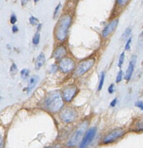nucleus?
I'll use <instances>...</instances> for the list:
<instances>
[{
	"label": "nucleus",
	"instance_id": "obj_1",
	"mask_svg": "<svg viewBox=\"0 0 143 148\" xmlns=\"http://www.w3.org/2000/svg\"><path fill=\"white\" fill-rule=\"evenodd\" d=\"M45 105L47 110L50 113H57L60 112L64 105L61 92L58 90L49 92L45 98Z\"/></svg>",
	"mask_w": 143,
	"mask_h": 148
},
{
	"label": "nucleus",
	"instance_id": "obj_2",
	"mask_svg": "<svg viewBox=\"0 0 143 148\" xmlns=\"http://www.w3.org/2000/svg\"><path fill=\"white\" fill-rule=\"evenodd\" d=\"M72 23V17L69 14L63 15L60 18L55 29V36L59 42H63L68 37L69 28Z\"/></svg>",
	"mask_w": 143,
	"mask_h": 148
},
{
	"label": "nucleus",
	"instance_id": "obj_3",
	"mask_svg": "<svg viewBox=\"0 0 143 148\" xmlns=\"http://www.w3.org/2000/svg\"><path fill=\"white\" fill-rule=\"evenodd\" d=\"M88 126H89V122L87 121H82L79 124V126L77 127L76 131L71 136V139L68 140V143H67V146L68 147H74L77 146L79 142H82L84 136L86 132Z\"/></svg>",
	"mask_w": 143,
	"mask_h": 148
},
{
	"label": "nucleus",
	"instance_id": "obj_4",
	"mask_svg": "<svg viewBox=\"0 0 143 148\" xmlns=\"http://www.w3.org/2000/svg\"><path fill=\"white\" fill-rule=\"evenodd\" d=\"M59 117L61 121L65 124H71L78 118L79 113L76 109L71 107H67L60 110Z\"/></svg>",
	"mask_w": 143,
	"mask_h": 148
},
{
	"label": "nucleus",
	"instance_id": "obj_5",
	"mask_svg": "<svg viewBox=\"0 0 143 148\" xmlns=\"http://www.w3.org/2000/svg\"><path fill=\"white\" fill-rule=\"evenodd\" d=\"M95 63V59L94 57L89 58L87 60H83L77 66L75 69L74 75L75 77H80L84 75L85 73H87L90 70Z\"/></svg>",
	"mask_w": 143,
	"mask_h": 148
},
{
	"label": "nucleus",
	"instance_id": "obj_6",
	"mask_svg": "<svg viewBox=\"0 0 143 148\" xmlns=\"http://www.w3.org/2000/svg\"><path fill=\"white\" fill-rule=\"evenodd\" d=\"M125 130L122 128H117L115 129L110 131L108 134H107L104 137H103L102 142L104 145H108V144L112 143L119 139V138L122 137L125 134Z\"/></svg>",
	"mask_w": 143,
	"mask_h": 148
},
{
	"label": "nucleus",
	"instance_id": "obj_7",
	"mask_svg": "<svg viewBox=\"0 0 143 148\" xmlns=\"http://www.w3.org/2000/svg\"><path fill=\"white\" fill-rule=\"evenodd\" d=\"M76 68V62L73 58L65 57L59 63V69L63 73H69L72 72Z\"/></svg>",
	"mask_w": 143,
	"mask_h": 148
},
{
	"label": "nucleus",
	"instance_id": "obj_8",
	"mask_svg": "<svg viewBox=\"0 0 143 148\" xmlns=\"http://www.w3.org/2000/svg\"><path fill=\"white\" fill-rule=\"evenodd\" d=\"M78 93V88L75 85L65 87L61 92V95L64 102H71Z\"/></svg>",
	"mask_w": 143,
	"mask_h": 148
},
{
	"label": "nucleus",
	"instance_id": "obj_9",
	"mask_svg": "<svg viewBox=\"0 0 143 148\" xmlns=\"http://www.w3.org/2000/svg\"><path fill=\"white\" fill-rule=\"evenodd\" d=\"M96 134H97V127L94 126L89 128L84 136L79 145V148H88L89 145L94 140Z\"/></svg>",
	"mask_w": 143,
	"mask_h": 148
},
{
	"label": "nucleus",
	"instance_id": "obj_10",
	"mask_svg": "<svg viewBox=\"0 0 143 148\" xmlns=\"http://www.w3.org/2000/svg\"><path fill=\"white\" fill-rule=\"evenodd\" d=\"M119 24V19L115 18L114 20H111L108 25H107L106 27L103 29V31H102V36L103 38H107L108 36H109L115 30V28H117V26Z\"/></svg>",
	"mask_w": 143,
	"mask_h": 148
},
{
	"label": "nucleus",
	"instance_id": "obj_11",
	"mask_svg": "<svg viewBox=\"0 0 143 148\" xmlns=\"http://www.w3.org/2000/svg\"><path fill=\"white\" fill-rule=\"evenodd\" d=\"M136 63H137V56H136V55H133L131 60L129 61V66H128L126 73H125L124 78L125 80H126L127 81H130V79L132 78L133 73H134V68H135L136 66Z\"/></svg>",
	"mask_w": 143,
	"mask_h": 148
},
{
	"label": "nucleus",
	"instance_id": "obj_12",
	"mask_svg": "<svg viewBox=\"0 0 143 148\" xmlns=\"http://www.w3.org/2000/svg\"><path fill=\"white\" fill-rule=\"evenodd\" d=\"M66 55L67 49L63 44L58 45L53 52V57L55 58L56 60H62Z\"/></svg>",
	"mask_w": 143,
	"mask_h": 148
},
{
	"label": "nucleus",
	"instance_id": "obj_13",
	"mask_svg": "<svg viewBox=\"0 0 143 148\" xmlns=\"http://www.w3.org/2000/svg\"><path fill=\"white\" fill-rule=\"evenodd\" d=\"M45 62H46V57H45V55L42 52L37 56L36 59L35 61V68L36 70H39L42 66L45 65Z\"/></svg>",
	"mask_w": 143,
	"mask_h": 148
},
{
	"label": "nucleus",
	"instance_id": "obj_14",
	"mask_svg": "<svg viewBox=\"0 0 143 148\" xmlns=\"http://www.w3.org/2000/svg\"><path fill=\"white\" fill-rule=\"evenodd\" d=\"M38 79H39V77L36 75H34L31 76V78H30L29 83H28V85L26 88L24 90L26 91L28 93H30L31 91L33 90V89L35 87V86L36 85V84L38 83Z\"/></svg>",
	"mask_w": 143,
	"mask_h": 148
},
{
	"label": "nucleus",
	"instance_id": "obj_15",
	"mask_svg": "<svg viewBox=\"0 0 143 148\" xmlns=\"http://www.w3.org/2000/svg\"><path fill=\"white\" fill-rule=\"evenodd\" d=\"M105 72L103 71L100 73V81H99V85H98V89L97 90L100 91L103 89V84H104V81H105Z\"/></svg>",
	"mask_w": 143,
	"mask_h": 148
},
{
	"label": "nucleus",
	"instance_id": "obj_16",
	"mask_svg": "<svg viewBox=\"0 0 143 148\" xmlns=\"http://www.w3.org/2000/svg\"><path fill=\"white\" fill-rule=\"evenodd\" d=\"M30 70L28 68H23L20 70V76L23 79H27L30 76Z\"/></svg>",
	"mask_w": 143,
	"mask_h": 148
},
{
	"label": "nucleus",
	"instance_id": "obj_17",
	"mask_svg": "<svg viewBox=\"0 0 143 148\" xmlns=\"http://www.w3.org/2000/svg\"><path fill=\"white\" fill-rule=\"evenodd\" d=\"M40 38H41V35H40V33L36 31L34 34V36H33L32 39V43L34 45H38L40 42Z\"/></svg>",
	"mask_w": 143,
	"mask_h": 148
},
{
	"label": "nucleus",
	"instance_id": "obj_18",
	"mask_svg": "<svg viewBox=\"0 0 143 148\" xmlns=\"http://www.w3.org/2000/svg\"><path fill=\"white\" fill-rule=\"evenodd\" d=\"M132 34V28H128L125 30V31L123 32V35H122L121 38L123 41H127V39L129 38H130V36Z\"/></svg>",
	"mask_w": 143,
	"mask_h": 148
},
{
	"label": "nucleus",
	"instance_id": "obj_19",
	"mask_svg": "<svg viewBox=\"0 0 143 148\" xmlns=\"http://www.w3.org/2000/svg\"><path fill=\"white\" fill-rule=\"evenodd\" d=\"M124 60H125V52H123L120 55L119 58V63H118V67L119 68H121L122 66L123 65V63H124Z\"/></svg>",
	"mask_w": 143,
	"mask_h": 148
},
{
	"label": "nucleus",
	"instance_id": "obj_20",
	"mask_svg": "<svg viewBox=\"0 0 143 148\" xmlns=\"http://www.w3.org/2000/svg\"><path fill=\"white\" fill-rule=\"evenodd\" d=\"M134 127H135V130L137 131H143V119H141L137 121Z\"/></svg>",
	"mask_w": 143,
	"mask_h": 148
},
{
	"label": "nucleus",
	"instance_id": "obj_21",
	"mask_svg": "<svg viewBox=\"0 0 143 148\" xmlns=\"http://www.w3.org/2000/svg\"><path fill=\"white\" fill-rule=\"evenodd\" d=\"M123 72L121 70H120V71H119V73H118V74H117L116 78H115V83H117V84L120 83L121 81H122V79H123Z\"/></svg>",
	"mask_w": 143,
	"mask_h": 148
},
{
	"label": "nucleus",
	"instance_id": "obj_22",
	"mask_svg": "<svg viewBox=\"0 0 143 148\" xmlns=\"http://www.w3.org/2000/svg\"><path fill=\"white\" fill-rule=\"evenodd\" d=\"M29 23L31 26H37L38 24V20L34 16H31L29 18Z\"/></svg>",
	"mask_w": 143,
	"mask_h": 148
},
{
	"label": "nucleus",
	"instance_id": "obj_23",
	"mask_svg": "<svg viewBox=\"0 0 143 148\" xmlns=\"http://www.w3.org/2000/svg\"><path fill=\"white\" fill-rule=\"evenodd\" d=\"M132 41V37H130V38H129L127 39V41H126V44H125V47H124L125 51L130 50V49H131Z\"/></svg>",
	"mask_w": 143,
	"mask_h": 148
},
{
	"label": "nucleus",
	"instance_id": "obj_24",
	"mask_svg": "<svg viewBox=\"0 0 143 148\" xmlns=\"http://www.w3.org/2000/svg\"><path fill=\"white\" fill-rule=\"evenodd\" d=\"M18 72V67L16 63H12L10 67V73L12 75H16Z\"/></svg>",
	"mask_w": 143,
	"mask_h": 148
},
{
	"label": "nucleus",
	"instance_id": "obj_25",
	"mask_svg": "<svg viewBox=\"0 0 143 148\" xmlns=\"http://www.w3.org/2000/svg\"><path fill=\"white\" fill-rule=\"evenodd\" d=\"M60 8H61V4L59 3L58 5H57V6L55 7V9L54 15H53V18H56L57 16H58L59 12H60Z\"/></svg>",
	"mask_w": 143,
	"mask_h": 148
},
{
	"label": "nucleus",
	"instance_id": "obj_26",
	"mask_svg": "<svg viewBox=\"0 0 143 148\" xmlns=\"http://www.w3.org/2000/svg\"><path fill=\"white\" fill-rule=\"evenodd\" d=\"M128 2L129 0H117V4L119 7H124L128 3Z\"/></svg>",
	"mask_w": 143,
	"mask_h": 148
},
{
	"label": "nucleus",
	"instance_id": "obj_27",
	"mask_svg": "<svg viewBox=\"0 0 143 148\" xmlns=\"http://www.w3.org/2000/svg\"><path fill=\"white\" fill-rule=\"evenodd\" d=\"M138 44L140 47H143V31L138 37Z\"/></svg>",
	"mask_w": 143,
	"mask_h": 148
},
{
	"label": "nucleus",
	"instance_id": "obj_28",
	"mask_svg": "<svg viewBox=\"0 0 143 148\" xmlns=\"http://www.w3.org/2000/svg\"><path fill=\"white\" fill-rule=\"evenodd\" d=\"M57 69H58V68H57V65L53 64L50 66V69H49V70H50V72L52 73H55L57 71Z\"/></svg>",
	"mask_w": 143,
	"mask_h": 148
},
{
	"label": "nucleus",
	"instance_id": "obj_29",
	"mask_svg": "<svg viewBox=\"0 0 143 148\" xmlns=\"http://www.w3.org/2000/svg\"><path fill=\"white\" fill-rule=\"evenodd\" d=\"M135 106L138 108H140L141 110H143V102L142 101H137L135 102Z\"/></svg>",
	"mask_w": 143,
	"mask_h": 148
},
{
	"label": "nucleus",
	"instance_id": "obj_30",
	"mask_svg": "<svg viewBox=\"0 0 143 148\" xmlns=\"http://www.w3.org/2000/svg\"><path fill=\"white\" fill-rule=\"evenodd\" d=\"M108 92H109V94L113 93L114 91H115V85H114V84H111V85L108 87Z\"/></svg>",
	"mask_w": 143,
	"mask_h": 148
},
{
	"label": "nucleus",
	"instance_id": "obj_31",
	"mask_svg": "<svg viewBox=\"0 0 143 148\" xmlns=\"http://www.w3.org/2000/svg\"><path fill=\"white\" fill-rule=\"evenodd\" d=\"M16 22H17V17H16L15 14H12V16L10 17V23L14 25Z\"/></svg>",
	"mask_w": 143,
	"mask_h": 148
},
{
	"label": "nucleus",
	"instance_id": "obj_32",
	"mask_svg": "<svg viewBox=\"0 0 143 148\" xmlns=\"http://www.w3.org/2000/svg\"><path fill=\"white\" fill-rule=\"evenodd\" d=\"M116 104H117V99L116 98H115V99H113L111 102V107H114L115 105H116Z\"/></svg>",
	"mask_w": 143,
	"mask_h": 148
},
{
	"label": "nucleus",
	"instance_id": "obj_33",
	"mask_svg": "<svg viewBox=\"0 0 143 148\" xmlns=\"http://www.w3.org/2000/svg\"><path fill=\"white\" fill-rule=\"evenodd\" d=\"M12 33H14V34H16V33H17L18 31V28L17 26H13L12 28Z\"/></svg>",
	"mask_w": 143,
	"mask_h": 148
},
{
	"label": "nucleus",
	"instance_id": "obj_34",
	"mask_svg": "<svg viewBox=\"0 0 143 148\" xmlns=\"http://www.w3.org/2000/svg\"><path fill=\"white\" fill-rule=\"evenodd\" d=\"M42 25L41 24V23H38V25L36 26V28H37V31L38 32H39V31H41V29H42Z\"/></svg>",
	"mask_w": 143,
	"mask_h": 148
},
{
	"label": "nucleus",
	"instance_id": "obj_35",
	"mask_svg": "<svg viewBox=\"0 0 143 148\" xmlns=\"http://www.w3.org/2000/svg\"><path fill=\"white\" fill-rule=\"evenodd\" d=\"M30 0H21V2H22V5H25L26 4L28 3V2H29Z\"/></svg>",
	"mask_w": 143,
	"mask_h": 148
},
{
	"label": "nucleus",
	"instance_id": "obj_36",
	"mask_svg": "<svg viewBox=\"0 0 143 148\" xmlns=\"http://www.w3.org/2000/svg\"><path fill=\"white\" fill-rule=\"evenodd\" d=\"M2 137L0 134V148H2Z\"/></svg>",
	"mask_w": 143,
	"mask_h": 148
},
{
	"label": "nucleus",
	"instance_id": "obj_37",
	"mask_svg": "<svg viewBox=\"0 0 143 148\" xmlns=\"http://www.w3.org/2000/svg\"><path fill=\"white\" fill-rule=\"evenodd\" d=\"M45 148H56V147H47Z\"/></svg>",
	"mask_w": 143,
	"mask_h": 148
},
{
	"label": "nucleus",
	"instance_id": "obj_38",
	"mask_svg": "<svg viewBox=\"0 0 143 148\" xmlns=\"http://www.w3.org/2000/svg\"><path fill=\"white\" fill-rule=\"evenodd\" d=\"M38 1H39V0H34V2H36H36H38Z\"/></svg>",
	"mask_w": 143,
	"mask_h": 148
},
{
	"label": "nucleus",
	"instance_id": "obj_39",
	"mask_svg": "<svg viewBox=\"0 0 143 148\" xmlns=\"http://www.w3.org/2000/svg\"><path fill=\"white\" fill-rule=\"evenodd\" d=\"M142 4H143V0H142Z\"/></svg>",
	"mask_w": 143,
	"mask_h": 148
}]
</instances>
